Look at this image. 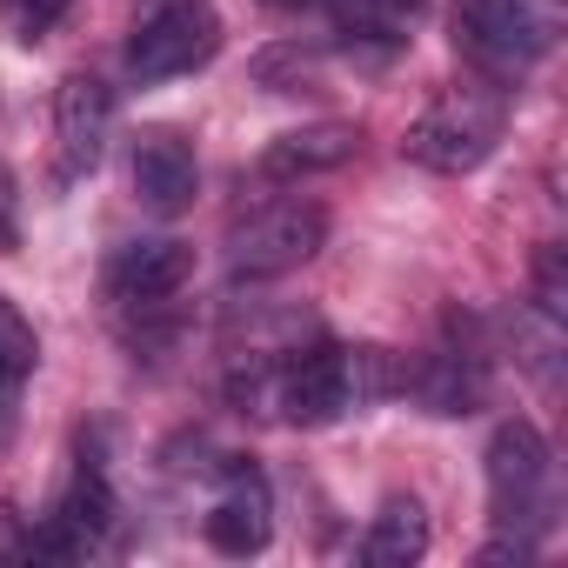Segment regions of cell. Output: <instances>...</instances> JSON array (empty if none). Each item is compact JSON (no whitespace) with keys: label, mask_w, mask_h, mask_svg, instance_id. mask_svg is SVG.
Wrapping results in <instances>:
<instances>
[{"label":"cell","mask_w":568,"mask_h":568,"mask_svg":"<svg viewBox=\"0 0 568 568\" xmlns=\"http://www.w3.org/2000/svg\"><path fill=\"white\" fill-rule=\"evenodd\" d=\"M335 14H342L348 48H375L388 61V54H402L408 28L428 14V0H335Z\"/></svg>","instance_id":"5bb4252c"},{"label":"cell","mask_w":568,"mask_h":568,"mask_svg":"<svg viewBox=\"0 0 568 568\" xmlns=\"http://www.w3.org/2000/svg\"><path fill=\"white\" fill-rule=\"evenodd\" d=\"M194 281V247L187 241H174V234H148V241H128V247H114V261H108V302L114 308H161V302H174L181 288Z\"/></svg>","instance_id":"ba28073f"},{"label":"cell","mask_w":568,"mask_h":568,"mask_svg":"<svg viewBox=\"0 0 568 568\" xmlns=\"http://www.w3.org/2000/svg\"><path fill=\"white\" fill-rule=\"evenodd\" d=\"M455 48L488 81H521L548 54V21L535 0H455Z\"/></svg>","instance_id":"8992f818"},{"label":"cell","mask_w":568,"mask_h":568,"mask_svg":"<svg viewBox=\"0 0 568 568\" xmlns=\"http://www.w3.org/2000/svg\"><path fill=\"white\" fill-rule=\"evenodd\" d=\"M68 8H74V0H0V21H8L14 41H41V34H54V21Z\"/></svg>","instance_id":"2e32d148"},{"label":"cell","mask_w":568,"mask_h":568,"mask_svg":"<svg viewBox=\"0 0 568 568\" xmlns=\"http://www.w3.org/2000/svg\"><path fill=\"white\" fill-rule=\"evenodd\" d=\"M21 247V194H14V174L8 161H0V254Z\"/></svg>","instance_id":"d6986e66"},{"label":"cell","mask_w":568,"mask_h":568,"mask_svg":"<svg viewBox=\"0 0 568 568\" xmlns=\"http://www.w3.org/2000/svg\"><path fill=\"white\" fill-rule=\"evenodd\" d=\"M535 302H541V315H561V247L535 254Z\"/></svg>","instance_id":"ac0fdd59"},{"label":"cell","mask_w":568,"mask_h":568,"mask_svg":"<svg viewBox=\"0 0 568 568\" xmlns=\"http://www.w3.org/2000/svg\"><path fill=\"white\" fill-rule=\"evenodd\" d=\"M422 555H428V508H422L415 495L382 501V515H375L368 535H362V561H368V568H408V561H422Z\"/></svg>","instance_id":"4fadbf2b"},{"label":"cell","mask_w":568,"mask_h":568,"mask_svg":"<svg viewBox=\"0 0 568 568\" xmlns=\"http://www.w3.org/2000/svg\"><path fill=\"white\" fill-rule=\"evenodd\" d=\"M214 48H221V14L207 0H161L128 34V74L141 88H161V81H181V74L207 68Z\"/></svg>","instance_id":"5b68a950"},{"label":"cell","mask_w":568,"mask_h":568,"mask_svg":"<svg viewBox=\"0 0 568 568\" xmlns=\"http://www.w3.org/2000/svg\"><path fill=\"white\" fill-rule=\"evenodd\" d=\"M355 154V128L348 121H322V128H295V134H274L261 154V181H308L328 174Z\"/></svg>","instance_id":"7c38bea8"},{"label":"cell","mask_w":568,"mask_h":568,"mask_svg":"<svg viewBox=\"0 0 568 568\" xmlns=\"http://www.w3.org/2000/svg\"><path fill=\"white\" fill-rule=\"evenodd\" d=\"M108 128H114V88L101 74H68L61 94H54V161H61V181H81V174L101 168Z\"/></svg>","instance_id":"9c48e42d"},{"label":"cell","mask_w":568,"mask_h":568,"mask_svg":"<svg viewBox=\"0 0 568 568\" xmlns=\"http://www.w3.org/2000/svg\"><path fill=\"white\" fill-rule=\"evenodd\" d=\"M267 8H281V14H302V8H315V0H267Z\"/></svg>","instance_id":"ffe728a7"},{"label":"cell","mask_w":568,"mask_h":568,"mask_svg":"<svg viewBox=\"0 0 568 568\" xmlns=\"http://www.w3.org/2000/svg\"><path fill=\"white\" fill-rule=\"evenodd\" d=\"M488 508L501 535L535 541L555 521V455L535 422H501L488 442Z\"/></svg>","instance_id":"7a4b0ae2"},{"label":"cell","mask_w":568,"mask_h":568,"mask_svg":"<svg viewBox=\"0 0 568 568\" xmlns=\"http://www.w3.org/2000/svg\"><path fill=\"white\" fill-rule=\"evenodd\" d=\"M108 528H114V488H108L101 462H81L68 495L54 501V515L34 528V561H81L108 541Z\"/></svg>","instance_id":"52a82bcc"},{"label":"cell","mask_w":568,"mask_h":568,"mask_svg":"<svg viewBox=\"0 0 568 568\" xmlns=\"http://www.w3.org/2000/svg\"><path fill=\"white\" fill-rule=\"evenodd\" d=\"M34 555V528L14 501H0V561H28Z\"/></svg>","instance_id":"e0dca14e"},{"label":"cell","mask_w":568,"mask_h":568,"mask_svg":"<svg viewBox=\"0 0 568 568\" xmlns=\"http://www.w3.org/2000/svg\"><path fill=\"white\" fill-rule=\"evenodd\" d=\"M134 201L148 207V214H187L194 207V194H201V161H194V148L174 134V128H148L141 141H134Z\"/></svg>","instance_id":"30bf717a"},{"label":"cell","mask_w":568,"mask_h":568,"mask_svg":"<svg viewBox=\"0 0 568 568\" xmlns=\"http://www.w3.org/2000/svg\"><path fill=\"white\" fill-rule=\"evenodd\" d=\"M34 362H41V342H34V328L21 322V308L0 295V395H14L28 375H34Z\"/></svg>","instance_id":"9a60e30c"},{"label":"cell","mask_w":568,"mask_h":568,"mask_svg":"<svg viewBox=\"0 0 568 568\" xmlns=\"http://www.w3.org/2000/svg\"><path fill=\"white\" fill-rule=\"evenodd\" d=\"M201 535H207V548H221V555H261L267 535H274V495H267V481H261L254 468H227V488H221V501L207 508Z\"/></svg>","instance_id":"8fae6325"},{"label":"cell","mask_w":568,"mask_h":568,"mask_svg":"<svg viewBox=\"0 0 568 568\" xmlns=\"http://www.w3.org/2000/svg\"><path fill=\"white\" fill-rule=\"evenodd\" d=\"M322 241H328V207L322 201H302V194L261 201V207L234 214V227H227V267L241 281H274V274L308 267L322 254Z\"/></svg>","instance_id":"3957f363"},{"label":"cell","mask_w":568,"mask_h":568,"mask_svg":"<svg viewBox=\"0 0 568 568\" xmlns=\"http://www.w3.org/2000/svg\"><path fill=\"white\" fill-rule=\"evenodd\" d=\"M395 388H402V368H395L388 348H335V342L295 348L261 382H234L241 402H267L295 428H328V422H342V415H355V408H368Z\"/></svg>","instance_id":"6da1fadb"},{"label":"cell","mask_w":568,"mask_h":568,"mask_svg":"<svg viewBox=\"0 0 568 568\" xmlns=\"http://www.w3.org/2000/svg\"><path fill=\"white\" fill-rule=\"evenodd\" d=\"M495 141H501V101L481 88H462V94H442L402 134V154L428 174H468L495 154Z\"/></svg>","instance_id":"277c9868"}]
</instances>
